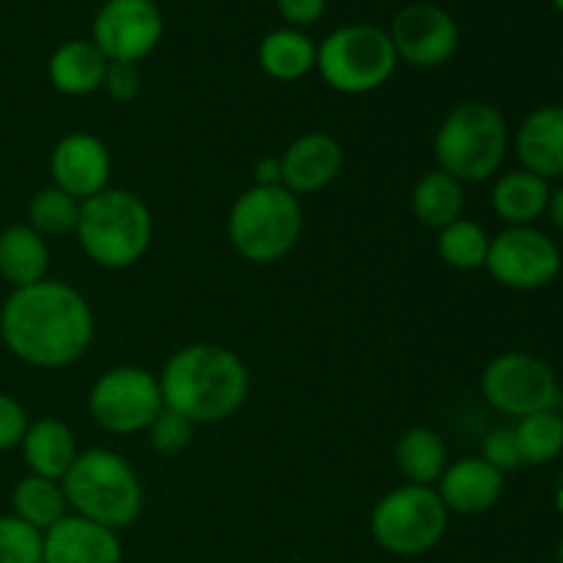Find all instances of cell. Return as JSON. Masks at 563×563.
Instances as JSON below:
<instances>
[{
    "instance_id": "obj_1",
    "label": "cell",
    "mask_w": 563,
    "mask_h": 563,
    "mask_svg": "<svg viewBox=\"0 0 563 563\" xmlns=\"http://www.w3.org/2000/svg\"><path fill=\"white\" fill-rule=\"evenodd\" d=\"M97 319L75 286L44 278L11 289L0 306V341L16 361L36 368H64L93 344Z\"/></svg>"
},
{
    "instance_id": "obj_2",
    "label": "cell",
    "mask_w": 563,
    "mask_h": 563,
    "mask_svg": "<svg viewBox=\"0 0 563 563\" xmlns=\"http://www.w3.org/2000/svg\"><path fill=\"white\" fill-rule=\"evenodd\" d=\"M157 379L163 405L185 416L192 427L229 421L251 394L245 361L220 344L181 346L165 361Z\"/></svg>"
},
{
    "instance_id": "obj_3",
    "label": "cell",
    "mask_w": 563,
    "mask_h": 563,
    "mask_svg": "<svg viewBox=\"0 0 563 563\" xmlns=\"http://www.w3.org/2000/svg\"><path fill=\"white\" fill-rule=\"evenodd\" d=\"M66 504L71 515L99 522L110 531H124L143 515V482L135 467L110 449H86L64 478Z\"/></svg>"
},
{
    "instance_id": "obj_4",
    "label": "cell",
    "mask_w": 563,
    "mask_h": 563,
    "mask_svg": "<svg viewBox=\"0 0 563 563\" xmlns=\"http://www.w3.org/2000/svg\"><path fill=\"white\" fill-rule=\"evenodd\" d=\"M511 146L504 113L482 99L451 108L434 132L432 152L438 168L462 185H478L498 176Z\"/></svg>"
},
{
    "instance_id": "obj_5",
    "label": "cell",
    "mask_w": 563,
    "mask_h": 563,
    "mask_svg": "<svg viewBox=\"0 0 563 563\" xmlns=\"http://www.w3.org/2000/svg\"><path fill=\"white\" fill-rule=\"evenodd\" d=\"M75 236L97 267L126 269L152 247V209L135 192L108 187L80 203Z\"/></svg>"
},
{
    "instance_id": "obj_6",
    "label": "cell",
    "mask_w": 563,
    "mask_h": 563,
    "mask_svg": "<svg viewBox=\"0 0 563 563\" xmlns=\"http://www.w3.org/2000/svg\"><path fill=\"white\" fill-rule=\"evenodd\" d=\"M302 203L286 187H247L231 203L229 242L245 262L275 264L289 256L302 236Z\"/></svg>"
},
{
    "instance_id": "obj_7",
    "label": "cell",
    "mask_w": 563,
    "mask_h": 563,
    "mask_svg": "<svg viewBox=\"0 0 563 563\" xmlns=\"http://www.w3.org/2000/svg\"><path fill=\"white\" fill-rule=\"evenodd\" d=\"M399 58L388 31L366 22L335 27L317 44V71L333 91L363 97L394 77Z\"/></svg>"
},
{
    "instance_id": "obj_8",
    "label": "cell",
    "mask_w": 563,
    "mask_h": 563,
    "mask_svg": "<svg viewBox=\"0 0 563 563\" xmlns=\"http://www.w3.org/2000/svg\"><path fill=\"white\" fill-rule=\"evenodd\" d=\"M449 517L438 489L401 484L374 504L368 531L385 553L418 559L443 542Z\"/></svg>"
},
{
    "instance_id": "obj_9",
    "label": "cell",
    "mask_w": 563,
    "mask_h": 563,
    "mask_svg": "<svg viewBox=\"0 0 563 563\" xmlns=\"http://www.w3.org/2000/svg\"><path fill=\"white\" fill-rule=\"evenodd\" d=\"M159 379L141 366H113L88 390V416L110 434L146 432L163 412Z\"/></svg>"
},
{
    "instance_id": "obj_10",
    "label": "cell",
    "mask_w": 563,
    "mask_h": 563,
    "mask_svg": "<svg viewBox=\"0 0 563 563\" xmlns=\"http://www.w3.org/2000/svg\"><path fill=\"white\" fill-rule=\"evenodd\" d=\"M482 396L500 416L526 418L533 412L555 410L561 385L553 368L528 352H504L482 372Z\"/></svg>"
},
{
    "instance_id": "obj_11",
    "label": "cell",
    "mask_w": 563,
    "mask_h": 563,
    "mask_svg": "<svg viewBox=\"0 0 563 563\" xmlns=\"http://www.w3.org/2000/svg\"><path fill=\"white\" fill-rule=\"evenodd\" d=\"M484 269L506 289L539 291L559 278L563 256L544 231L533 225H506L500 234L489 236Z\"/></svg>"
},
{
    "instance_id": "obj_12",
    "label": "cell",
    "mask_w": 563,
    "mask_h": 563,
    "mask_svg": "<svg viewBox=\"0 0 563 563\" xmlns=\"http://www.w3.org/2000/svg\"><path fill=\"white\" fill-rule=\"evenodd\" d=\"M165 20L154 0H104L93 14L91 42L108 60L141 64L157 49Z\"/></svg>"
},
{
    "instance_id": "obj_13",
    "label": "cell",
    "mask_w": 563,
    "mask_h": 563,
    "mask_svg": "<svg viewBox=\"0 0 563 563\" xmlns=\"http://www.w3.org/2000/svg\"><path fill=\"white\" fill-rule=\"evenodd\" d=\"M396 58L416 69H434L454 58L460 47V25L438 3H410L394 16L388 31Z\"/></svg>"
},
{
    "instance_id": "obj_14",
    "label": "cell",
    "mask_w": 563,
    "mask_h": 563,
    "mask_svg": "<svg viewBox=\"0 0 563 563\" xmlns=\"http://www.w3.org/2000/svg\"><path fill=\"white\" fill-rule=\"evenodd\" d=\"M113 159L102 137L91 132H69L49 152V179L53 187L69 192L77 201L108 190Z\"/></svg>"
},
{
    "instance_id": "obj_15",
    "label": "cell",
    "mask_w": 563,
    "mask_h": 563,
    "mask_svg": "<svg viewBox=\"0 0 563 563\" xmlns=\"http://www.w3.org/2000/svg\"><path fill=\"white\" fill-rule=\"evenodd\" d=\"M344 168V148L328 132H306L280 154L284 187L297 198L313 196L339 179Z\"/></svg>"
},
{
    "instance_id": "obj_16",
    "label": "cell",
    "mask_w": 563,
    "mask_h": 563,
    "mask_svg": "<svg viewBox=\"0 0 563 563\" xmlns=\"http://www.w3.org/2000/svg\"><path fill=\"white\" fill-rule=\"evenodd\" d=\"M119 531L86 520L80 515H66L44 531V561L42 563H121Z\"/></svg>"
},
{
    "instance_id": "obj_17",
    "label": "cell",
    "mask_w": 563,
    "mask_h": 563,
    "mask_svg": "<svg viewBox=\"0 0 563 563\" xmlns=\"http://www.w3.org/2000/svg\"><path fill=\"white\" fill-rule=\"evenodd\" d=\"M434 489H438L449 515L476 517L500 504L506 482L504 473L487 465L482 456H465V460L451 462L445 467Z\"/></svg>"
},
{
    "instance_id": "obj_18",
    "label": "cell",
    "mask_w": 563,
    "mask_h": 563,
    "mask_svg": "<svg viewBox=\"0 0 563 563\" xmlns=\"http://www.w3.org/2000/svg\"><path fill=\"white\" fill-rule=\"evenodd\" d=\"M515 152L522 168L542 179H563V108L544 104L531 110L517 126Z\"/></svg>"
},
{
    "instance_id": "obj_19",
    "label": "cell",
    "mask_w": 563,
    "mask_h": 563,
    "mask_svg": "<svg viewBox=\"0 0 563 563\" xmlns=\"http://www.w3.org/2000/svg\"><path fill=\"white\" fill-rule=\"evenodd\" d=\"M20 451L33 476L53 478V482H60L80 454L75 432L58 418H38L27 423Z\"/></svg>"
},
{
    "instance_id": "obj_20",
    "label": "cell",
    "mask_w": 563,
    "mask_h": 563,
    "mask_svg": "<svg viewBox=\"0 0 563 563\" xmlns=\"http://www.w3.org/2000/svg\"><path fill=\"white\" fill-rule=\"evenodd\" d=\"M108 64L110 60L99 53L97 44L86 38H71L49 55V86L64 97H91L102 88Z\"/></svg>"
},
{
    "instance_id": "obj_21",
    "label": "cell",
    "mask_w": 563,
    "mask_h": 563,
    "mask_svg": "<svg viewBox=\"0 0 563 563\" xmlns=\"http://www.w3.org/2000/svg\"><path fill=\"white\" fill-rule=\"evenodd\" d=\"M550 201V181L526 168L506 170L493 181L489 203L506 225H533Z\"/></svg>"
},
{
    "instance_id": "obj_22",
    "label": "cell",
    "mask_w": 563,
    "mask_h": 563,
    "mask_svg": "<svg viewBox=\"0 0 563 563\" xmlns=\"http://www.w3.org/2000/svg\"><path fill=\"white\" fill-rule=\"evenodd\" d=\"M49 247L42 234L27 223H14L0 231V278L11 289L38 284L47 278Z\"/></svg>"
},
{
    "instance_id": "obj_23",
    "label": "cell",
    "mask_w": 563,
    "mask_h": 563,
    "mask_svg": "<svg viewBox=\"0 0 563 563\" xmlns=\"http://www.w3.org/2000/svg\"><path fill=\"white\" fill-rule=\"evenodd\" d=\"M394 460L407 484L434 487L449 467V449L434 429L410 427L396 440Z\"/></svg>"
},
{
    "instance_id": "obj_24",
    "label": "cell",
    "mask_w": 563,
    "mask_h": 563,
    "mask_svg": "<svg viewBox=\"0 0 563 563\" xmlns=\"http://www.w3.org/2000/svg\"><path fill=\"white\" fill-rule=\"evenodd\" d=\"M258 66L280 82H295L317 69V44L297 27L269 31L258 44Z\"/></svg>"
},
{
    "instance_id": "obj_25",
    "label": "cell",
    "mask_w": 563,
    "mask_h": 563,
    "mask_svg": "<svg viewBox=\"0 0 563 563\" xmlns=\"http://www.w3.org/2000/svg\"><path fill=\"white\" fill-rule=\"evenodd\" d=\"M410 207L427 229H445L465 212V187L445 170H427L410 192Z\"/></svg>"
},
{
    "instance_id": "obj_26",
    "label": "cell",
    "mask_w": 563,
    "mask_h": 563,
    "mask_svg": "<svg viewBox=\"0 0 563 563\" xmlns=\"http://www.w3.org/2000/svg\"><path fill=\"white\" fill-rule=\"evenodd\" d=\"M11 515L20 517L22 522L33 526L36 531H49L55 522L69 515V504L60 482L42 476H22L11 489Z\"/></svg>"
},
{
    "instance_id": "obj_27",
    "label": "cell",
    "mask_w": 563,
    "mask_h": 563,
    "mask_svg": "<svg viewBox=\"0 0 563 563\" xmlns=\"http://www.w3.org/2000/svg\"><path fill=\"white\" fill-rule=\"evenodd\" d=\"M489 234L476 220L460 218L438 231V256L456 273H473L487 264Z\"/></svg>"
},
{
    "instance_id": "obj_28",
    "label": "cell",
    "mask_w": 563,
    "mask_h": 563,
    "mask_svg": "<svg viewBox=\"0 0 563 563\" xmlns=\"http://www.w3.org/2000/svg\"><path fill=\"white\" fill-rule=\"evenodd\" d=\"M515 434L522 465H550L563 454V416L559 410H542L520 418Z\"/></svg>"
},
{
    "instance_id": "obj_29",
    "label": "cell",
    "mask_w": 563,
    "mask_h": 563,
    "mask_svg": "<svg viewBox=\"0 0 563 563\" xmlns=\"http://www.w3.org/2000/svg\"><path fill=\"white\" fill-rule=\"evenodd\" d=\"M77 220H80V201L53 185L36 190L27 201V225L44 240L75 234Z\"/></svg>"
},
{
    "instance_id": "obj_30",
    "label": "cell",
    "mask_w": 563,
    "mask_h": 563,
    "mask_svg": "<svg viewBox=\"0 0 563 563\" xmlns=\"http://www.w3.org/2000/svg\"><path fill=\"white\" fill-rule=\"evenodd\" d=\"M44 533L14 515H0V563H42Z\"/></svg>"
},
{
    "instance_id": "obj_31",
    "label": "cell",
    "mask_w": 563,
    "mask_h": 563,
    "mask_svg": "<svg viewBox=\"0 0 563 563\" xmlns=\"http://www.w3.org/2000/svg\"><path fill=\"white\" fill-rule=\"evenodd\" d=\"M192 429L196 427H192L185 416L163 407V412L148 423L146 434H148V443H152V449L157 451L159 456L174 460V456H181L187 449H190Z\"/></svg>"
},
{
    "instance_id": "obj_32",
    "label": "cell",
    "mask_w": 563,
    "mask_h": 563,
    "mask_svg": "<svg viewBox=\"0 0 563 563\" xmlns=\"http://www.w3.org/2000/svg\"><path fill=\"white\" fill-rule=\"evenodd\" d=\"M482 460L500 473L517 471L522 465V456L520 445H517L515 427L489 429L482 440Z\"/></svg>"
},
{
    "instance_id": "obj_33",
    "label": "cell",
    "mask_w": 563,
    "mask_h": 563,
    "mask_svg": "<svg viewBox=\"0 0 563 563\" xmlns=\"http://www.w3.org/2000/svg\"><path fill=\"white\" fill-rule=\"evenodd\" d=\"M141 66L126 64V60H110L102 82V88L110 93V99H115V102H132V99L141 93Z\"/></svg>"
},
{
    "instance_id": "obj_34",
    "label": "cell",
    "mask_w": 563,
    "mask_h": 563,
    "mask_svg": "<svg viewBox=\"0 0 563 563\" xmlns=\"http://www.w3.org/2000/svg\"><path fill=\"white\" fill-rule=\"evenodd\" d=\"M27 412L14 396L0 394V451L20 449L27 432Z\"/></svg>"
},
{
    "instance_id": "obj_35",
    "label": "cell",
    "mask_w": 563,
    "mask_h": 563,
    "mask_svg": "<svg viewBox=\"0 0 563 563\" xmlns=\"http://www.w3.org/2000/svg\"><path fill=\"white\" fill-rule=\"evenodd\" d=\"M280 16L289 22V27H302L313 25V22L322 20L324 9H328V0H275Z\"/></svg>"
},
{
    "instance_id": "obj_36",
    "label": "cell",
    "mask_w": 563,
    "mask_h": 563,
    "mask_svg": "<svg viewBox=\"0 0 563 563\" xmlns=\"http://www.w3.org/2000/svg\"><path fill=\"white\" fill-rule=\"evenodd\" d=\"M258 187H284V170H280V154H267L256 163Z\"/></svg>"
},
{
    "instance_id": "obj_37",
    "label": "cell",
    "mask_w": 563,
    "mask_h": 563,
    "mask_svg": "<svg viewBox=\"0 0 563 563\" xmlns=\"http://www.w3.org/2000/svg\"><path fill=\"white\" fill-rule=\"evenodd\" d=\"M550 218V223L555 225V229L563 234V187L559 190H550V201H548V212H544Z\"/></svg>"
},
{
    "instance_id": "obj_38",
    "label": "cell",
    "mask_w": 563,
    "mask_h": 563,
    "mask_svg": "<svg viewBox=\"0 0 563 563\" xmlns=\"http://www.w3.org/2000/svg\"><path fill=\"white\" fill-rule=\"evenodd\" d=\"M555 563H563V539L555 544Z\"/></svg>"
},
{
    "instance_id": "obj_39",
    "label": "cell",
    "mask_w": 563,
    "mask_h": 563,
    "mask_svg": "<svg viewBox=\"0 0 563 563\" xmlns=\"http://www.w3.org/2000/svg\"><path fill=\"white\" fill-rule=\"evenodd\" d=\"M553 5H555V9H559L561 14H563V0H553Z\"/></svg>"
}]
</instances>
